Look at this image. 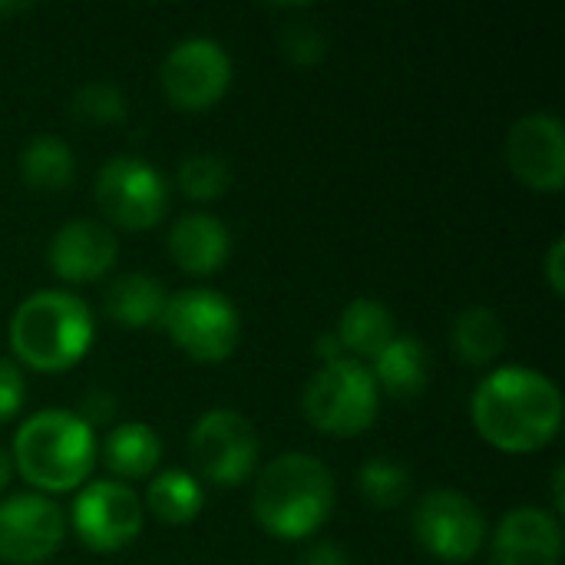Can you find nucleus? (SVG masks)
<instances>
[{
  "label": "nucleus",
  "mask_w": 565,
  "mask_h": 565,
  "mask_svg": "<svg viewBox=\"0 0 565 565\" xmlns=\"http://www.w3.org/2000/svg\"><path fill=\"white\" fill-rule=\"evenodd\" d=\"M477 434L503 454H533L563 427V394L553 377L526 364L487 374L470 404Z\"/></svg>",
  "instance_id": "obj_1"
},
{
  "label": "nucleus",
  "mask_w": 565,
  "mask_h": 565,
  "mask_svg": "<svg viewBox=\"0 0 565 565\" xmlns=\"http://www.w3.org/2000/svg\"><path fill=\"white\" fill-rule=\"evenodd\" d=\"M252 510L268 536L285 543L308 540L334 510V477L318 457L281 454L262 470Z\"/></svg>",
  "instance_id": "obj_2"
},
{
  "label": "nucleus",
  "mask_w": 565,
  "mask_h": 565,
  "mask_svg": "<svg viewBox=\"0 0 565 565\" xmlns=\"http://www.w3.org/2000/svg\"><path fill=\"white\" fill-rule=\"evenodd\" d=\"M10 460L30 487L66 493L83 487L93 473L96 437L79 414L50 407L20 424Z\"/></svg>",
  "instance_id": "obj_3"
},
{
  "label": "nucleus",
  "mask_w": 565,
  "mask_h": 565,
  "mask_svg": "<svg viewBox=\"0 0 565 565\" xmlns=\"http://www.w3.org/2000/svg\"><path fill=\"white\" fill-rule=\"evenodd\" d=\"M93 311L73 291H33L10 318L13 354L43 374L73 367L93 344Z\"/></svg>",
  "instance_id": "obj_4"
},
{
  "label": "nucleus",
  "mask_w": 565,
  "mask_h": 565,
  "mask_svg": "<svg viewBox=\"0 0 565 565\" xmlns=\"http://www.w3.org/2000/svg\"><path fill=\"white\" fill-rule=\"evenodd\" d=\"M301 407L318 430L334 437H354L374 424L381 407V391L371 377V367L341 358L334 364H324L308 381Z\"/></svg>",
  "instance_id": "obj_5"
},
{
  "label": "nucleus",
  "mask_w": 565,
  "mask_h": 565,
  "mask_svg": "<svg viewBox=\"0 0 565 565\" xmlns=\"http://www.w3.org/2000/svg\"><path fill=\"white\" fill-rule=\"evenodd\" d=\"M162 328L169 338L195 361L215 364L225 361L238 338H242V321L235 305L212 288H182L166 301Z\"/></svg>",
  "instance_id": "obj_6"
},
{
  "label": "nucleus",
  "mask_w": 565,
  "mask_h": 565,
  "mask_svg": "<svg viewBox=\"0 0 565 565\" xmlns=\"http://www.w3.org/2000/svg\"><path fill=\"white\" fill-rule=\"evenodd\" d=\"M414 536L440 563H470L487 543V516L460 490H430L414 510Z\"/></svg>",
  "instance_id": "obj_7"
},
{
  "label": "nucleus",
  "mask_w": 565,
  "mask_h": 565,
  "mask_svg": "<svg viewBox=\"0 0 565 565\" xmlns=\"http://www.w3.org/2000/svg\"><path fill=\"white\" fill-rule=\"evenodd\" d=\"M96 202L109 222L139 232L162 222L169 205V185L139 156H113L96 175Z\"/></svg>",
  "instance_id": "obj_8"
},
{
  "label": "nucleus",
  "mask_w": 565,
  "mask_h": 565,
  "mask_svg": "<svg viewBox=\"0 0 565 565\" xmlns=\"http://www.w3.org/2000/svg\"><path fill=\"white\" fill-rule=\"evenodd\" d=\"M192 460L199 473L218 487H238L255 473L258 463V434L238 411L215 407L202 414L189 437Z\"/></svg>",
  "instance_id": "obj_9"
},
{
  "label": "nucleus",
  "mask_w": 565,
  "mask_h": 565,
  "mask_svg": "<svg viewBox=\"0 0 565 565\" xmlns=\"http://www.w3.org/2000/svg\"><path fill=\"white\" fill-rule=\"evenodd\" d=\"M162 93L179 109H209L232 86V56L212 36H185L159 66Z\"/></svg>",
  "instance_id": "obj_10"
},
{
  "label": "nucleus",
  "mask_w": 565,
  "mask_h": 565,
  "mask_svg": "<svg viewBox=\"0 0 565 565\" xmlns=\"http://www.w3.org/2000/svg\"><path fill=\"white\" fill-rule=\"evenodd\" d=\"M76 536L96 553H116L142 533V500L119 480H93L73 503Z\"/></svg>",
  "instance_id": "obj_11"
},
{
  "label": "nucleus",
  "mask_w": 565,
  "mask_h": 565,
  "mask_svg": "<svg viewBox=\"0 0 565 565\" xmlns=\"http://www.w3.org/2000/svg\"><path fill=\"white\" fill-rule=\"evenodd\" d=\"M66 536L63 510L40 493H17L0 503V559L36 565L50 559Z\"/></svg>",
  "instance_id": "obj_12"
},
{
  "label": "nucleus",
  "mask_w": 565,
  "mask_h": 565,
  "mask_svg": "<svg viewBox=\"0 0 565 565\" xmlns=\"http://www.w3.org/2000/svg\"><path fill=\"white\" fill-rule=\"evenodd\" d=\"M507 162L523 185L536 192H559L565 185V132L559 116L530 113L516 119L507 136Z\"/></svg>",
  "instance_id": "obj_13"
},
{
  "label": "nucleus",
  "mask_w": 565,
  "mask_h": 565,
  "mask_svg": "<svg viewBox=\"0 0 565 565\" xmlns=\"http://www.w3.org/2000/svg\"><path fill=\"white\" fill-rule=\"evenodd\" d=\"M563 526L540 507H520L507 513L493 533L490 565H559Z\"/></svg>",
  "instance_id": "obj_14"
},
{
  "label": "nucleus",
  "mask_w": 565,
  "mask_h": 565,
  "mask_svg": "<svg viewBox=\"0 0 565 565\" xmlns=\"http://www.w3.org/2000/svg\"><path fill=\"white\" fill-rule=\"evenodd\" d=\"M119 255V242L109 225L96 218H76L56 228L50 238V268L56 278L83 285L103 278Z\"/></svg>",
  "instance_id": "obj_15"
},
{
  "label": "nucleus",
  "mask_w": 565,
  "mask_h": 565,
  "mask_svg": "<svg viewBox=\"0 0 565 565\" xmlns=\"http://www.w3.org/2000/svg\"><path fill=\"white\" fill-rule=\"evenodd\" d=\"M169 255L189 275H212L232 255V232L209 212H185L169 228Z\"/></svg>",
  "instance_id": "obj_16"
},
{
  "label": "nucleus",
  "mask_w": 565,
  "mask_h": 565,
  "mask_svg": "<svg viewBox=\"0 0 565 565\" xmlns=\"http://www.w3.org/2000/svg\"><path fill=\"white\" fill-rule=\"evenodd\" d=\"M371 377H374L377 391L384 387L397 401L417 397L427 387V381H430V354H427L424 341L414 338V334H397L374 358Z\"/></svg>",
  "instance_id": "obj_17"
},
{
  "label": "nucleus",
  "mask_w": 565,
  "mask_h": 565,
  "mask_svg": "<svg viewBox=\"0 0 565 565\" xmlns=\"http://www.w3.org/2000/svg\"><path fill=\"white\" fill-rule=\"evenodd\" d=\"M334 338L351 361H358V358L374 361L397 338V324H394V315L387 305H381L374 298H358L341 311Z\"/></svg>",
  "instance_id": "obj_18"
},
{
  "label": "nucleus",
  "mask_w": 565,
  "mask_h": 565,
  "mask_svg": "<svg viewBox=\"0 0 565 565\" xmlns=\"http://www.w3.org/2000/svg\"><path fill=\"white\" fill-rule=\"evenodd\" d=\"M166 288L159 278L152 275H142V271H126L119 275L106 295H103V305H106V315L122 324V328H152V324H162V315H166Z\"/></svg>",
  "instance_id": "obj_19"
},
{
  "label": "nucleus",
  "mask_w": 565,
  "mask_h": 565,
  "mask_svg": "<svg viewBox=\"0 0 565 565\" xmlns=\"http://www.w3.org/2000/svg\"><path fill=\"white\" fill-rule=\"evenodd\" d=\"M103 460L109 467V473L122 477V480H142L149 477L159 460H162V440L149 424H119L116 430H109L106 444H103Z\"/></svg>",
  "instance_id": "obj_20"
},
{
  "label": "nucleus",
  "mask_w": 565,
  "mask_h": 565,
  "mask_svg": "<svg viewBox=\"0 0 565 565\" xmlns=\"http://www.w3.org/2000/svg\"><path fill=\"white\" fill-rule=\"evenodd\" d=\"M205 493L202 483L189 473V470H162L149 480L146 490V507L152 510L156 520L169 523V526H185L202 513Z\"/></svg>",
  "instance_id": "obj_21"
},
{
  "label": "nucleus",
  "mask_w": 565,
  "mask_h": 565,
  "mask_svg": "<svg viewBox=\"0 0 565 565\" xmlns=\"http://www.w3.org/2000/svg\"><path fill=\"white\" fill-rule=\"evenodd\" d=\"M450 344L457 351L460 361L473 364V367H487L490 361L500 358L503 344H507V328L500 321V315L493 308H467L450 331Z\"/></svg>",
  "instance_id": "obj_22"
},
{
  "label": "nucleus",
  "mask_w": 565,
  "mask_h": 565,
  "mask_svg": "<svg viewBox=\"0 0 565 565\" xmlns=\"http://www.w3.org/2000/svg\"><path fill=\"white\" fill-rule=\"evenodd\" d=\"M23 182L43 192H60L76 179V156L60 136H33L20 152Z\"/></svg>",
  "instance_id": "obj_23"
},
{
  "label": "nucleus",
  "mask_w": 565,
  "mask_h": 565,
  "mask_svg": "<svg viewBox=\"0 0 565 565\" xmlns=\"http://www.w3.org/2000/svg\"><path fill=\"white\" fill-rule=\"evenodd\" d=\"M358 487H361V493H364V500L371 507H377V510H397L411 497V473L397 460L374 457V460H367L361 467Z\"/></svg>",
  "instance_id": "obj_24"
},
{
  "label": "nucleus",
  "mask_w": 565,
  "mask_h": 565,
  "mask_svg": "<svg viewBox=\"0 0 565 565\" xmlns=\"http://www.w3.org/2000/svg\"><path fill=\"white\" fill-rule=\"evenodd\" d=\"M182 192L189 199H199V202H212L218 195L228 192L232 185V169L222 156L215 152H192L179 162V172H175Z\"/></svg>",
  "instance_id": "obj_25"
},
{
  "label": "nucleus",
  "mask_w": 565,
  "mask_h": 565,
  "mask_svg": "<svg viewBox=\"0 0 565 565\" xmlns=\"http://www.w3.org/2000/svg\"><path fill=\"white\" fill-rule=\"evenodd\" d=\"M73 113L83 119V122H96V126H113V122H122L129 106H126V96L116 83H106V79H89L86 86L76 89L73 96Z\"/></svg>",
  "instance_id": "obj_26"
},
{
  "label": "nucleus",
  "mask_w": 565,
  "mask_h": 565,
  "mask_svg": "<svg viewBox=\"0 0 565 565\" xmlns=\"http://www.w3.org/2000/svg\"><path fill=\"white\" fill-rule=\"evenodd\" d=\"M278 40H281L285 56L291 63H301V66H311V63H318L328 53V36L311 20H291V23H285L281 33H278Z\"/></svg>",
  "instance_id": "obj_27"
},
{
  "label": "nucleus",
  "mask_w": 565,
  "mask_h": 565,
  "mask_svg": "<svg viewBox=\"0 0 565 565\" xmlns=\"http://www.w3.org/2000/svg\"><path fill=\"white\" fill-rule=\"evenodd\" d=\"M23 394H26V384H23L20 367L0 358V424L17 417V411L23 407Z\"/></svg>",
  "instance_id": "obj_28"
},
{
  "label": "nucleus",
  "mask_w": 565,
  "mask_h": 565,
  "mask_svg": "<svg viewBox=\"0 0 565 565\" xmlns=\"http://www.w3.org/2000/svg\"><path fill=\"white\" fill-rule=\"evenodd\" d=\"M298 565H351V559H348V553L338 543L324 540V543H315L311 550H305Z\"/></svg>",
  "instance_id": "obj_29"
},
{
  "label": "nucleus",
  "mask_w": 565,
  "mask_h": 565,
  "mask_svg": "<svg viewBox=\"0 0 565 565\" xmlns=\"http://www.w3.org/2000/svg\"><path fill=\"white\" fill-rule=\"evenodd\" d=\"M113 407H116V401L109 397V394H99V391H93V394H86V404H83V411L86 414H79L86 424H93V420H106L109 414H113Z\"/></svg>",
  "instance_id": "obj_30"
},
{
  "label": "nucleus",
  "mask_w": 565,
  "mask_h": 565,
  "mask_svg": "<svg viewBox=\"0 0 565 565\" xmlns=\"http://www.w3.org/2000/svg\"><path fill=\"white\" fill-rule=\"evenodd\" d=\"M563 238H556L553 242V248H550V258H546V275H550V285H553V291L556 295H565V278H563Z\"/></svg>",
  "instance_id": "obj_31"
},
{
  "label": "nucleus",
  "mask_w": 565,
  "mask_h": 565,
  "mask_svg": "<svg viewBox=\"0 0 565 565\" xmlns=\"http://www.w3.org/2000/svg\"><path fill=\"white\" fill-rule=\"evenodd\" d=\"M315 351H318V358H324V364H334V361L348 358V354L341 351V344H338V338H334V334H321Z\"/></svg>",
  "instance_id": "obj_32"
},
{
  "label": "nucleus",
  "mask_w": 565,
  "mask_h": 565,
  "mask_svg": "<svg viewBox=\"0 0 565 565\" xmlns=\"http://www.w3.org/2000/svg\"><path fill=\"white\" fill-rule=\"evenodd\" d=\"M563 480H565V467H563V463H559V467L553 470V507H556V513H563V510H565Z\"/></svg>",
  "instance_id": "obj_33"
},
{
  "label": "nucleus",
  "mask_w": 565,
  "mask_h": 565,
  "mask_svg": "<svg viewBox=\"0 0 565 565\" xmlns=\"http://www.w3.org/2000/svg\"><path fill=\"white\" fill-rule=\"evenodd\" d=\"M10 477H13V460H10V454L0 447V493L10 487Z\"/></svg>",
  "instance_id": "obj_34"
},
{
  "label": "nucleus",
  "mask_w": 565,
  "mask_h": 565,
  "mask_svg": "<svg viewBox=\"0 0 565 565\" xmlns=\"http://www.w3.org/2000/svg\"><path fill=\"white\" fill-rule=\"evenodd\" d=\"M17 10H26V3H0V13H17Z\"/></svg>",
  "instance_id": "obj_35"
}]
</instances>
